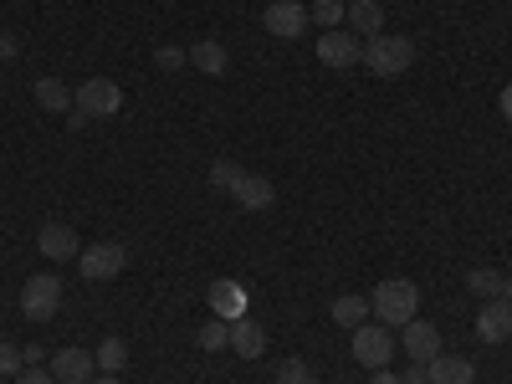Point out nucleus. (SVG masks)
I'll list each match as a JSON object with an SVG mask.
<instances>
[{
    "mask_svg": "<svg viewBox=\"0 0 512 384\" xmlns=\"http://www.w3.org/2000/svg\"><path fill=\"white\" fill-rule=\"evenodd\" d=\"M415 313H420V287L410 277H384L369 297V318L384 328H405Z\"/></svg>",
    "mask_w": 512,
    "mask_h": 384,
    "instance_id": "f257e3e1",
    "label": "nucleus"
},
{
    "mask_svg": "<svg viewBox=\"0 0 512 384\" xmlns=\"http://www.w3.org/2000/svg\"><path fill=\"white\" fill-rule=\"evenodd\" d=\"M364 67L379 72V77H405L415 67V41L410 36H390V31H379L369 36V47H364Z\"/></svg>",
    "mask_w": 512,
    "mask_h": 384,
    "instance_id": "f03ea898",
    "label": "nucleus"
},
{
    "mask_svg": "<svg viewBox=\"0 0 512 384\" xmlns=\"http://www.w3.org/2000/svg\"><path fill=\"white\" fill-rule=\"evenodd\" d=\"M57 308H62V277H52V272L26 277V287H21V318L26 323H52Z\"/></svg>",
    "mask_w": 512,
    "mask_h": 384,
    "instance_id": "7ed1b4c3",
    "label": "nucleus"
},
{
    "mask_svg": "<svg viewBox=\"0 0 512 384\" xmlns=\"http://www.w3.org/2000/svg\"><path fill=\"white\" fill-rule=\"evenodd\" d=\"M354 359L374 374V369H390V359H395V338H390V328L384 323H364V328H354Z\"/></svg>",
    "mask_w": 512,
    "mask_h": 384,
    "instance_id": "20e7f679",
    "label": "nucleus"
},
{
    "mask_svg": "<svg viewBox=\"0 0 512 384\" xmlns=\"http://www.w3.org/2000/svg\"><path fill=\"white\" fill-rule=\"evenodd\" d=\"M77 267H82V277H88V282H113L128 267V251L118 241H98L88 251H77Z\"/></svg>",
    "mask_w": 512,
    "mask_h": 384,
    "instance_id": "39448f33",
    "label": "nucleus"
},
{
    "mask_svg": "<svg viewBox=\"0 0 512 384\" xmlns=\"http://www.w3.org/2000/svg\"><path fill=\"white\" fill-rule=\"evenodd\" d=\"M77 108H82V118H113L118 108H123V88H118V82H108V77H88V82H82V88H77Z\"/></svg>",
    "mask_w": 512,
    "mask_h": 384,
    "instance_id": "423d86ee",
    "label": "nucleus"
},
{
    "mask_svg": "<svg viewBox=\"0 0 512 384\" xmlns=\"http://www.w3.org/2000/svg\"><path fill=\"white\" fill-rule=\"evenodd\" d=\"M318 57H323V67H338V72H344V67H354V62H364V41L354 36V31H323L318 36Z\"/></svg>",
    "mask_w": 512,
    "mask_h": 384,
    "instance_id": "0eeeda50",
    "label": "nucleus"
},
{
    "mask_svg": "<svg viewBox=\"0 0 512 384\" xmlns=\"http://www.w3.org/2000/svg\"><path fill=\"white\" fill-rule=\"evenodd\" d=\"M477 338H482V344H502V338H512V303H507V297H487V303H482Z\"/></svg>",
    "mask_w": 512,
    "mask_h": 384,
    "instance_id": "6e6552de",
    "label": "nucleus"
},
{
    "mask_svg": "<svg viewBox=\"0 0 512 384\" xmlns=\"http://www.w3.org/2000/svg\"><path fill=\"white\" fill-rule=\"evenodd\" d=\"M262 26H267L272 36L292 41V36H303V26H308V6H297V0H272L267 16H262Z\"/></svg>",
    "mask_w": 512,
    "mask_h": 384,
    "instance_id": "1a4fd4ad",
    "label": "nucleus"
},
{
    "mask_svg": "<svg viewBox=\"0 0 512 384\" xmlns=\"http://www.w3.org/2000/svg\"><path fill=\"white\" fill-rule=\"evenodd\" d=\"M93 369H98V359L88 349H57L52 354V379L57 384H88Z\"/></svg>",
    "mask_w": 512,
    "mask_h": 384,
    "instance_id": "9d476101",
    "label": "nucleus"
},
{
    "mask_svg": "<svg viewBox=\"0 0 512 384\" xmlns=\"http://www.w3.org/2000/svg\"><path fill=\"white\" fill-rule=\"evenodd\" d=\"M405 354L425 369V364H431V359H441V333L431 328V323H420V318H410L405 323Z\"/></svg>",
    "mask_w": 512,
    "mask_h": 384,
    "instance_id": "9b49d317",
    "label": "nucleus"
},
{
    "mask_svg": "<svg viewBox=\"0 0 512 384\" xmlns=\"http://www.w3.org/2000/svg\"><path fill=\"white\" fill-rule=\"evenodd\" d=\"M231 354H241V359H262L267 354V328L256 323V318H231Z\"/></svg>",
    "mask_w": 512,
    "mask_h": 384,
    "instance_id": "f8f14e48",
    "label": "nucleus"
},
{
    "mask_svg": "<svg viewBox=\"0 0 512 384\" xmlns=\"http://www.w3.org/2000/svg\"><path fill=\"white\" fill-rule=\"evenodd\" d=\"M36 246H41V256H52V262H67V256H77V251H82V246H77V231H72V226H62V221L41 226V231H36Z\"/></svg>",
    "mask_w": 512,
    "mask_h": 384,
    "instance_id": "ddd939ff",
    "label": "nucleus"
},
{
    "mask_svg": "<svg viewBox=\"0 0 512 384\" xmlns=\"http://www.w3.org/2000/svg\"><path fill=\"white\" fill-rule=\"evenodd\" d=\"M425 379H431V384H477V364H472V359L441 354V359L425 364Z\"/></svg>",
    "mask_w": 512,
    "mask_h": 384,
    "instance_id": "4468645a",
    "label": "nucleus"
},
{
    "mask_svg": "<svg viewBox=\"0 0 512 384\" xmlns=\"http://www.w3.org/2000/svg\"><path fill=\"white\" fill-rule=\"evenodd\" d=\"M231 195H236V205H241V210H272V200H277L272 180H262V175H241Z\"/></svg>",
    "mask_w": 512,
    "mask_h": 384,
    "instance_id": "2eb2a0df",
    "label": "nucleus"
},
{
    "mask_svg": "<svg viewBox=\"0 0 512 384\" xmlns=\"http://www.w3.org/2000/svg\"><path fill=\"white\" fill-rule=\"evenodd\" d=\"M344 21L354 26V36H379L384 31V6L379 0H354V6L344 11Z\"/></svg>",
    "mask_w": 512,
    "mask_h": 384,
    "instance_id": "dca6fc26",
    "label": "nucleus"
},
{
    "mask_svg": "<svg viewBox=\"0 0 512 384\" xmlns=\"http://www.w3.org/2000/svg\"><path fill=\"white\" fill-rule=\"evenodd\" d=\"M333 323L338 328H364L369 323V297H359V292H344V297H338V303H333Z\"/></svg>",
    "mask_w": 512,
    "mask_h": 384,
    "instance_id": "f3484780",
    "label": "nucleus"
},
{
    "mask_svg": "<svg viewBox=\"0 0 512 384\" xmlns=\"http://www.w3.org/2000/svg\"><path fill=\"white\" fill-rule=\"evenodd\" d=\"M210 308H216V318H241L246 313V292L236 287V282H216V287H210Z\"/></svg>",
    "mask_w": 512,
    "mask_h": 384,
    "instance_id": "a211bd4d",
    "label": "nucleus"
},
{
    "mask_svg": "<svg viewBox=\"0 0 512 384\" xmlns=\"http://www.w3.org/2000/svg\"><path fill=\"white\" fill-rule=\"evenodd\" d=\"M190 62L200 72H210V77H221L226 72V47H221V41H200V47H190Z\"/></svg>",
    "mask_w": 512,
    "mask_h": 384,
    "instance_id": "6ab92c4d",
    "label": "nucleus"
},
{
    "mask_svg": "<svg viewBox=\"0 0 512 384\" xmlns=\"http://www.w3.org/2000/svg\"><path fill=\"white\" fill-rule=\"evenodd\" d=\"M36 103L47 108V113H67V108H72V93L62 88L57 77H41V82H36Z\"/></svg>",
    "mask_w": 512,
    "mask_h": 384,
    "instance_id": "aec40b11",
    "label": "nucleus"
},
{
    "mask_svg": "<svg viewBox=\"0 0 512 384\" xmlns=\"http://www.w3.org/2000/svg\"><path fill=\"white\" fill-rule=\"evenodd\" d=\"M93 359H98L103 374H123V369H128V344H123V338H103Z\"/></svg>",
    "mask_w": 512,
    "mask_h": 384,
    "instance_id": "412c9836",
    "label": "nucleus"
},
{
    "mask_svg": "<svg viewBox=\"0 0 512 384\" xmlns=\"http://www.w3.org/2000/svg\"><path fill=\"white\" fill-rule=\"evenodd\" d=\"M195 338H200V349H205V354H221V349H231V323L216 318V323H205Z\"/></svg>",
    "mask_w": 512,
    "mask_h": 384,
    "instance_id": "4be33fe9",
    "label": "nucleus"
},
{
    "mask_svg": "<svg viewBox=\"0 0 512 384\" xmlns=\"http://www.w3.org/2000/svg\"><path fill=\"white\" fill-rule=\"evenodd\" d=\"M344 11H349L344 0H313V6H308V21H318L323 31H333L338 21H344Z\"/></svg>",
    "mask_w": 512,
    "mask_h": 384,
    "instance_id": "5701e85b",
    "label": "nucleus"
},
{
    "mask_svg": "<svg viewBox=\"0 0 512 384\" xmlns=\"http://www.w3.org/2000/svg\"><path fill=\"white\" fill-rule=\"evenodd\" d=\"M466 287H472V292H482V297H502V272H492V267H477V272H466Z\"/></svg>",
    "mask_w": 512,
    "mask_h": 384,
    "instance_id": "b1692460",
    "label": "nucleus"
},
{
    "mask_svg": "<svg viewBox=\"0 0 512 384\" xmlns=\"http://www.w3.org/2000/svg\"><path fill=\"white\" fill-rule=\"evenodd\" d=\"M241 175H246V169L231 164V159H216V164H210V185H221V190H236Z\"/></svg>",
    "mask_w": 512,
    "mask_h": 384,
    "instance_id": "393cba45",
    "label": "nucleus"
},
{
    "mask_svg": "<svg viewBox=\"0 0 512 384\" xmlns=\"http://www.w3.org/2000/svg\"><path fill=\"white\" fill-rule=\"evenodd\" d=\"M277 384H318V379H313V369H308L303 359H287V364L277 369Z\"/></svg>",
    "mask_w": 512,
    "mask_h": 384,
    "instance_id": "a878e982",
    "label": "nucleus"
},
{
    "mask_svg": "<svg viewBox=\"0 0 512 384\" xmlns=\"http://www.w3.org/2000/svg\"><path fill=\"white\" fill-rule=\"evenodd\" d=\"M154 62H159L164 72H180V67L190 62V52H180V47H159V52H154Z\"/></svg>",
    "mask_w": 512,
    "mask_h": 384,
    "instance_id": "bb28decb",
    "label": "nucleus"
},
{
    "mask_svg": "<svg viewBox=\"0 0 512 384\" xmlns=\"http://www.w3.org/2000/svg\"><path fill=\"white\" fill-rule=\"evenodd\" d=\"M21 369H26L21 349H16V344H0V374H21Z\"/></svg>",
    "mask_w": 512,
    "mask_h": 384,
    "instance_id": "cd10ccee",
    "label": "nucleus"
},
{
    "mask_svg": "<svg viewBox=\"0 0 512 384\" xmlns=\"http://www.w3.org/2000/svg\"><path fill=\"white\" fill-rule=\"evenodd\" d=\"M16 384H57V379H52V369H36V364H26V369L16 374Z\"/></svg>",
    "mask_w": 512,
    "mask_h": 384,
    "instance_id": "c85d7f7f",
    "label": "nucleus"
},
{
    "mask_svg": "<svg viewBox=\"0 0 512 384\" xmlns=\"http://www.w3.org/2000/svg\"><path fill=\"white\" fill-rule=\"evenodd\" d=\"M16 52H21V47H16V36H6V31H0V57H6V62H11Z\"/></svg>",
    "mask_w": 512,
    "mask_h": 384,
    "instance_id": "c756f323",
    "label": "nucleus"
},
{
    "mask_svg": "<svg viewBox=\"0 0 512 384\" xmlns=\"http://www.w3.org/2000/svg\"><path fill=\"white\" fill-rule=\"evenodd\" d=\"M400 384H431V379H425V369H420V364H415V369H410V374H400Z\"/></svg>",
    "mask_w": 512,
    "mask_h": 384,
    "instance_id": "7c9ffc66",
    "label": "nucleus"
},
{
    "mask_svg": "<svg viewBox=\"0 0 512 384\" xmlns=\"http://www.w3.org/2000/svg\"><path fill=\"white\" fill-rule=\"evenodd\" d=\"M369 384H400V374H390V369H374V379Z\"/></svg>",
    "mask_w": 512,
    "mask_h": 384,
    "instance_id": "2f4dec72",
    "label": "nucleus"
},
{
    "mask_svg": "<svg viewBox=\"0 0 512 384\" xmlns=\"http://www.w3.org/2000/svg\"><path fill=\"white\" fill-rule=\"evenodd\" d=\"M502 118L512 123V82H507V88H502Z\"/></svg>",
    "mask_w": 512,
    "mask_h": 384,
    "instance_id": "473e14b6",
    "label": "nucleus"
},
{
    "mask_svg": "<svg viewBox=\"0 0 512 384\" xmlns=\"http://www.w3.org/2000/svg\"><path fill=\"white\" fill-rule=\"evenodd\" d=\"M502 297H507V303H512V272L502 277Z\"/></svg>",
    "mask_w": 512,
    "mask_h": 384,
    "instance_id": "72a5a7b5",
    "label": "nucleus"
},
{
    "mask_svg": "<svg viewBox=\"0 0 512 384\" xmlns=\"http://www.w3.org/2000/svg\"><path fill=\"white\" fill-rule=\"evenodd\" d=\"M88 384H123L118 374H103V379H88Z\"/></svg>",
    "mask_w": 512,
    "mask_h": 384,
    "instance_id": "f704fd0d",
    "label": "nucleus"
}]
</instances>
